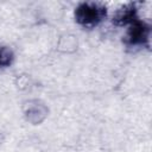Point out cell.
Segmentation results:
<instances>
[{"label":"cell","mask_w":152,"mask_h":152,"mask_svg":"<svg viewBox=\"0 0 152 152\" xmlns=\"http://www.w3.org/2000/svg\"><path fill=\"white\" fill-rule=\"evenodd\" d=\"M103 15V10L94 4H84L76 11V18L83 25H94Z\"/></svg>","instance_id":"cell-1"}]
</instances>
